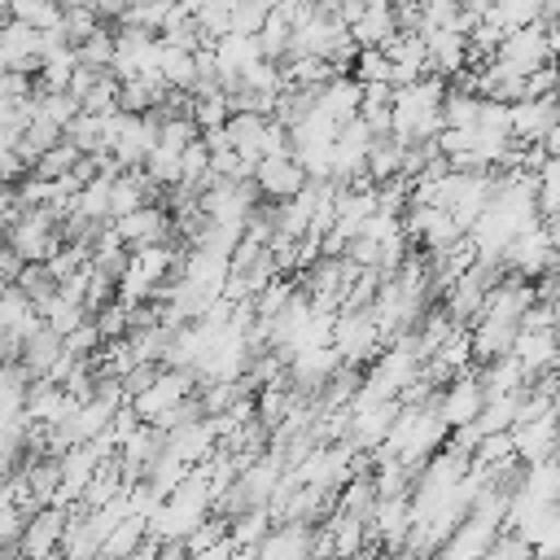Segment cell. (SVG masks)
Here are the masks:
<instances>
[{
    "label": "cell",
    "instance_id": "obj_12",
    "mask_svg": "<svg viewBox=\"0 0 560 560\" xmlns=\"http://www.w3.org/2000/svg\"><path fill=\"white\" fill-rule=\"evenodd\" d=\"M258 560H311V534L293 521L280 534H267L258 542Z\"/></svg>",
    "mask_w": 560,
    "mask_h": 560
},
{
    "label": "cell",
    "instance_id": "obj_13",
    "mask_svg": "<svg viewBox=\"0 0 560 560\" xmlns=\"http://www.w3.org/2000/svg\"><path fill=\"white\" fill-rule=\"evenodd\" d=\"M57 359H61V332H52L48 324L22 341V368H26L31 376H48V368H52Z\"/></svg>",
    "mask_w": 560,
    "mask_h": 560
},
{
    "label": "cell",
    "instance_id": "obj_8",
    "mask_svg": "<svg viewBox=\"0 0 560 560\" xmlns=\"http://www.w3.org/2000/svg\"><path fill=\"white\" fill-rule=\"evenodd\" d=\"M66 538V512L57 508V503H44L31 521H26V534H22V551L26 556H35V560H44V556H52V547Z\"/></svg>",
    "mask_w": 560,
    "mask_h": 560
},
{
    "label": "cell",
    "instance_id": "obj_22",
    "mask_svg": "<svg viewBox=\"0 0 560 560\" xmlns=\"http://www.w3.org/2000/svg\"><path fill=\"white\" fill-rule=\"evenodd\" d=\"M228 538H232L236 547H258V542L267 538V508H249V512L236 521V529H228Z\"/></svg>",
    "mask_w": 560,
    "mask_h": 560
},
{
    "label": "cell",
    "instance_id": "obj_9",
    "mask_svg": "<svg viewBox=\"0 0 560 560\" xmlns=\"http://www.w3.org/2000/svg\"><path fill=\"white\" fill-rule=\"evenodd\" d=\"M512 354H516L534 376L560 368V346H556V332H551V328H521L516 341H512Z\"/></svg>",
    "mask_w": 560,
    "mask_h": 560
},
{
    "label": "cell",
    "instance_id": "obj_16",
    "mask_svg": "<svg viewBox=\"0 0 560 560\" xmlns=\"http://www.w3.org/2000/svg\"><path fill=\"white\" fill-rule=\"evenodd\" d=\"M13 289L26 293V298L39 306V302H48V298L57 293V276L48 271V262H22V271L13 276Z\"/></svg>",
    "mask_w": 560,
    "mask_h": 560
},
{
    "label": "cell",
    "instance_id": "obj_4",
    "mask_svg": "<svg viewBox=\"0 0 560 560\" xmlns=\"http://www.w3.org/2000/svg\"><path fill=\"white\" fill-rule=\"evenodd\" d=\"M171 232H175V219L166 214V206H140V210L114 219V236H118L127 249H140V245H166Z\"/></svg>",
    "mask_w": 560,
    "mask_h": 560
},
{
    "label": "cell",
    "instance_id": "obj_15",
    "mask_svg": "<svg viewBox=\"0 0 560 560\" xmlns=\"http://www.w3.org/2000/svg\"><path fill=\"white\" fill-rule=\"evenodd\" d=\"M39 315H44V324L52 328V332H74L83 319H88V306L83 302H70V298H61V293H52L48 302H39Z\"/></svg>",
    "mask_w": 560,
    "mask_h": 560
},
{
    "label": "cell",
    "instance_id": "obj_1",
    "mask_svg": "<svg viewBox=\"0 0 560 560\" xmlns=\"http://www.w3.org/2000/svg\"><path fill=\"white\" fill-rule=\"evenodd\" d=\"M503 267L516 271V276H547L556 267V241H551V228L538 219L529 223L521 236H512V245L503 249Z\"/></svg>",
    "mask_w": 560,
    "mask_h": 560
},
{
    "label": "cell",
    "instance_id": "obj_10",
    "mask_svg": "<svg viewBox=\"0 0 560 560\" xmlns=\"http://www.w3.org/2000/svg\"><path fill=\"white\" fill-rule=\"evenodd\" d=\"M424 44H429V70L438 74H459L464 61H468V35L464 31H424Z\"/></svg>",
    "mask_w": 560,
    "mask_h": 560
},
{
    "label": "cell",
    "instance_id": "obj_14",
    "mask_svg": "<svg viewBox=\"0 0 560 560\" xmlns=\"http://www.w3.org/2000/svg\"><path fill=\"white\" fill-rule=\"evenodd\" d=\"M101 31V18H96V9L92 4H83V9H61V22L52 26V35L57 39H66L70 48H79L88 35H96Z\"/></svg>",
    "mask_w": 560,
    "mask_h": 560
},
{
    "label": "cell",
    "instance_id": "obj_7",
    "mask_svg": "<svg viewBox=\"0 0 560 560\" xmlns=\"http://www.w3.org/2000/svg\"><path fill=\"white\" fill-rule=\"evenodd\" d=\"M398 411H402L398 398H385V402H372V407L350 411V446H381L389 438Z\"/></svg>",
    "mask_w": 560,
    "mask_h": 560
},
{
    "label": "cell",
    "instance_id": "obj_26",
    "mask_svg": "<svg viewBox=\"0 0 560 560\" xmlns=\"http://www.w3.org/2000/svg\"><path fill=\"white\" fill-rule=\"evenodd\" d=\"M18 175H26V158L18 153V144H0V184H13Z\"/></svg>",
    "mask_w": 560,
    "mask_h": 560
},
{
    "label": "cell",
    "instance_id": "obj_3",
    "mask_svg": "<svg viewBox=\"0 0 560 560\" xmlns=\"http://www.w3.org/2000/svg\"><path fill=\"white\" fill-rule=\"evenodd\" d=\"M402 228H407V236H416L420 245H429V254L433 249H446V245H455L464 236V228L455 223V214L442 210V206H429V201H411L402 210Z\"/></svg>",
    "mask_w": 560,
    "mask_h": 560
},
{
    "label": "cell",
    "instance_id": "obj_2",
    "mask_svg": "<svg viewBox=\"0 0 560 560\" xmlns=\"http://www.w3.org/2000/svg\"><path fill=\"white\" fill-rule=\"evenodd\" d=\"M192 368H171V372H158L153 376V385L149 389H140L136 398H131V411L144 420V424H158L166 411H175L184 398H188V389H192Z\"/></svg>",
    "mask_w": 560,
    "mask_h": 560
},
{
    "label": "cell",
    "instance_id": "obj_25",
    "mask_svg": "<svg viewBox=\"0 0 560 560\" xmlns=\"http://www.w3.org/2000/svg\"><path fill=\"white\" fill-rule=\"evenodd\" d=\"M96 341H101V328H96V319H83V324H79L74 332H66V337H61L66 354H74V359H88Z\"/></svg>",
    "mask_w": 560,
    "mask_h": 560
},
{
    "label": "cell",
    "instance_id": "obj_11",
    "mask_svg": "<svg viewBox=\"0 0 560 560\" xmlns=\"http://www.w3.org/2000/svg\"><path fill=\"white\" fill-rule=\"evenodd\" d=\"M372 521H376V534H381L389 547H402V542H407V534H411V503H407V494L376 499Z\"/></svg>",
    "mask_w": 560,
    "mask_h": 560
},
{
    "label": "cell",
    "instance_id": "obj_20",
    "mask_svg": "<svg viewBox=\"0 0 560 560\" xmlns=\"http://www.w3.org/2000/svg\"><path fill=\"white\" fill-rule=\"evenodd\" d=\"M337 508H341V516H359V521H363V516L376 508V486L363 481V477H354V481L346 486V494H341Z\"/></svg>",
    "mask_w": 560,
    "mask_h": 560
},
{
    "label": "cell",
    "instance_id": "obj_19",
    "mask_svg": "<svg viewBox=\"0 0 560 560\" xmlns=\"http://www.w3.org/2000/svg\"><path fill=\"white\" fill-rule=\"evenodd\" d=\"M354 79L359 83H394V66L385 48H359L354 52Z\"/></svg>",
    "mask_w": 560,
    "mask_h": 560
},
{
    "label": "cell",
    "instance_id": "obj_24",
    "mask_svg": "<svg viewBox=\"0 0 560 560\" xmlns=\"http://www.w3.org/2000/svg\"><path fill=\"white\" fill-rule=\"evenodd\" d=\"M481 560H534V547L512 529V534H503V538L494 534V542L486 547V556H481Z\"/></svg>",
    "mask_w": 560,
    "mask_h": 560
},
{
    "label": "cell",
    "instance_id": "obj_28",
    "mask_svg": "<svg viewBox=\"0 0 560 560\" xmlns=\"http://www.w3.org/2000/svg\"><path fill=\"white\" fill-rule=\"evenodd\" d=\"M9 4H13V0H0V9H9Z\"/></svg>",
    "mask_w": 560,
    "mask_h": 560
},
{
    "label": "cell",
    "instance_id": "obj_6",
    "mask_svg": "<svg viewBox=\"0 0 560 560\" xmlns=\"http://www.w3.org/2000/svg\"><path fill=\"white\" fill-rule=\"evenodd\" d=\"M481 407H486V385H481L477 376H451L446 394L438 398V411H442V420H446L451 429L472 424V420L481 416Z\"/></svg>",
    "mask_w": 560,
    "mask_h": 560
},
{
    "label": "cell",
    "instance_id": "obj_21",
    "mask_svg": "<svg viewBox=\"0 0 560 560\" xmlns=\"http://www.w3.org/2000/svg\"><path fill=\"white\" fill-rule=\"evenodd\" d=\"M144 171H149V179H153V184H166V188H175V184H179V153L158 144V149L144 158Z\"/></svg>",
    "mask_w": 560,
    "mask_h": 560
},
{
    "label": "cell",
    "instance_id": "obj_18",
    "mask_svg": "<svg viewBox=\"0 0 560 560\" xmlns=\"http://www.w3.org/2000/svg\"><path fill=\"white\" fill-rule=\"evenodd\" d=\"M9 18L13 22H26L35 31H52L61 22V4L57 0H13L9 4Z\"/></svg>",
    "mask_w": 560,
    "mask_h": 560
},
{
    "label": "cell",
    "instance_id": "obj_17",
    "mask_svg": "<svg viewBox=\"0 0 560 560\" xmlns=\"http://www.w3.org/2000/svg\"><path fill=\"white\" fill-rule=\"evenodd\" d=\"M79 158H83V149H79L74 140H57L48 153H39L35 175H39V179H61V175H70V171L79 166Z\"/></svg>",
    "mask_w": 560,
    "mask_h": 560
},
{
    "label": "cell",
    "instance_id": "obj_27",
    "mask_svg": "<svg viewBox=\"0 0 560 560\" xmlns=\"http://www.w3.org/2000/svg\"><path fill=\"white\" fill-rule=\"evenodd\" d=\"M4 486H9V464L0 459V490H4Z\"/></svg>",
    "mask_w": 560,
    "mask_h": 560
},
{
    "label": "cell",
    "instance_id": "obj_5",
    "mask_svg": "<svg viewBox=\"0 0 560 560\" xmlns=\"http://www.w3.org/2000/svg\"><path fill=\"white\" fill-rule=\"evenodd\" d=\"M254 184H258V192H267L271 201H289V197H298V192L311 184V175L302 171V162H298L293 153H280V158H262V162L254 166Z\"/></svg>",
    "mask_w": 560,
    "mask_h": 560
},
{
    "label": "cell",
    "instance_id": "obj_23",
    "mask_svg": "<svg viewBox=\"0 0 560 560\" xmlns=\"http://www.w3.org/2000/svg\"><path fill=\"white\" fill-rule=\"evenodd\" d=\"M74 52H79V66H109V61H114V35L101 26V31L88 35Z\"/></svg>",
    "mask_w": 560,
    "mask_h": 560
}]
</instances>
